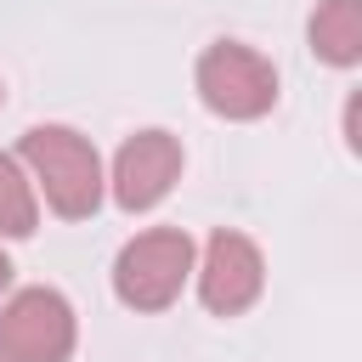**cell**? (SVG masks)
Segmentation results:
<instances>
[{"instance_id": "obj_1", "label": "cell", "mask_w": 362, "mask_h": 362, "mask_svg": "<svg viewBox=\"0 0 362 362\" xmlns=\"http://www.w3.org/2000/svg\"><path fill=\"white\" fill-rule=\"evenodd\" d=\"M28 181L45 192V204L62 221H85L102 204V158L74 124H34L23 136Z\"/></svg>"}, {"instance_id": "obj_2", "label": "cell", "mask_w": 362, "mask_h": 362, "mask_svg": "<svg viewBox=\"0 0 362 362\" xmlns=\"http://www.w3.org/2000/svg\"><path fill=\"white\" fill-rule=\"evenodd\" d=\"M192 277V238L181 226L136 232L113 260V294L130 311H164Z\"/></svg>"}, {"instance_id": "obj_3", "label": "cell", "mask_w": 362, "mask_h": 362, "mask_svg": "<svg viewBox=\"0 0 362 362\" xmlns=\"http://www.w3.org/2000/svg\"><path fill=\"white\" fill-rule=\"evenodd\" d=\"M198 96L221 119H260L277 102V68L243 40H215L198 57Z\"/></svg>"}, {"instance_id": "obj_4", "label": "cell", "mask_w": 362, "mask_h": 362, "mask_svg": "<svg viewBox=\"0 0 362 362\" xmlns=\"http://www.w3.org/2000/svg\"><path fill=\"white\" fill-rule=\"evenodd\" d=\"M74 345H79V322L57 288H23L0 305V356L6 362H68Z\"/></svg>"}, {"instance_id": "obj_5", "label": "cell", "mask_w": 362, "mask_h": 362, "mask_svg": "<svg viewBox=\"0 0 362 362\" xmlns=\"http://www.w3.org/2000/svg\"><path fill=\"white\" fill-rule=\"evenodd\" d=\"M260 288H266L260 249L243 232H215L204 243V260H198V300L215 317H238V311H249L260 300Z\"/></svg>"}, {"instance_id": "obj_6", "label": "cell", "mask_w": 362, "mask_h": 362, "mask_svg": "<svg viewBox=\"0 0 362 362\" xmlns=\"http://www.w3.org/2000/svg\"><path fill=\"white\" fill-rule=\"evenodd\" d=\"M175 175H181V141L170 130H136L113 158V204L141 215L175 187Z\"/></svg>"}, {"instance_id": "obj_7", "label": "cell", "mask_w": 362, "mask_h": 362, "mask_svg": "<svg viewBox=\"0 0 362 362\" xmlns=\"http://www.w3.org/2000/svg\"><path fill=\"white\" fill-rule=\"evenodd\" d=\"M305 34L328 68H356L362 62V0H317Z\"/></svg>"}, {"instance_id": "obj_8", "label": "cell", "mask_w": 362, "mask_h": 362, "mask_svg": "<svg viewBox=\"0 0 362 362\" xmlns=\"http://www.w3.org/2000/svg\"><path fill=\"white\" fill-rule=\"evenodd\" d=\"M34 226H40L34 181L23 175V164L11 153H0V238H28Z\"/></svg>"}, {"instance_id": "obj_9", "label": "cell", "mask_w": 362, "mask_h": 362, "mask_svg": "<svg viewBox=\"0 0 362 362\" xmlns=\"http://www.w3.org/2000/svg\"><path fill=\"white\" fill-rule=\"evenodd\" d=\"M6 283H11V260H6V249H0V294H6Z\"/></svg>"}, {"instance_id": "obj_10", "label": "cell", "mask_w": 362, "mask_h": 362, "mask_svg": "<svg viewBox=\"0 0 362 362\" xmlns=\"http://www.w3.org/2000/svg\"><path fill=\"white\" fill-rule=\"evenodd\" d=\"M0 102H6V90H0Z\"/></svg>"}, {"instance_id": "obj_11", "label": "cell", "mask_w": 362, "mask_h": 362, "mask_svg": "<svg viewBox=\"0 0 362 362\" xmlns=\"http://www.w3.org/2000/svg\"><path fill=\"white\" fill-rule=\"evenodd\" d=\"M0 362H6V356H0Z\"/></svg>"}]
</instances>
